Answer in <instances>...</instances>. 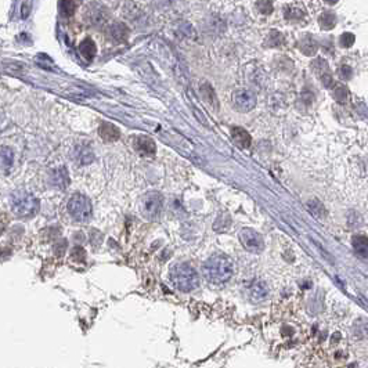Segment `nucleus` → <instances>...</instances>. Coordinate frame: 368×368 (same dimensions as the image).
<instances>
[{"mask_svg": "<svg viewBox=\"0 0 368 368\" xmlns=\"http://www.w3.org/2000/svg\"><path fill=\"white\" fill-rule=\"evenodd\" d=\"M239 241L247 251L254 254H259L265 249V241L262 235L252 228H242L239 231Z\"/></svg>", "mask_w": 368, "mask_h": 368, "instance_id": "nucleus-6", "label": "nucleus"}, {"mask_svg": "<svg viewBox=\"0 0 368 368\" xmlns=\"http://www.w3.org/2000/svg\"><path fill=\"white\" fill-rule=\"evenodd\" d=\"M109 33H111V36L115 39V40H125V39L128 38V28L125 27L124 24H114L111 29H109Z\"/></svg>", "mask_w": 368, "mask_h": 368, "instance_id": "nucleus-20", "label": "nucleus"}, {"mask_svg": "<svg viewBox=\"0 0 368 368\" xmlns=\"http://www.w3.org/2000/svg\"><path fill=\"white\" fill-rule=\"evenodd\" d=\"M163 208V198L159 193H148L143 195L140 201V212L148 220H155L159 217Z\"/></svg>", "mask_w": 368, "mask_h": 368, "instance_id": "nucleus-5", "label": "nucleus"}, {"mask_svg": "<svg viewBox=\"0 0 368 368\" xmlns=\"http://www.w3.org/2000/svg\"><path fill=\"white\" fill-rule=\"evenodd\" d=\"M204 276L215 285H222L230 281L234 274V265L230 258L224 255H213L202 266Z\"/></svg>", "mask_w": 368, "mask_h": 368, "instance_id": "nucleus-1", "label": "nucleus"}, {"mask_svg": "<svg viewBox=\"0 0 368 368\" xmlns=\"http://www.w3.org/2000/svg\"><path fill=\"white\" fill-rule=\"evenodd\" d=\"M332 94L338 103H347L349 98H350V93L347 90V87L342 86V85H336L332 90Z\"/></svg>", "mask_w": 368, "mask_h": 368, "instance_id": "nucleus-21", "label": "nucleus"}, {"mask_svg": "<svg viewBox=\"0 0 368 368\" xmlns=\"http://www.w3.org/2000/svg\"><path fill=\"white\" fill-rule=\"evenodd\" d=\"M308 209L313 216L319 217V219H324L327 216V212H325L324 205L320 202L319 200H312L308 202Z\"/></svg>", "mask_w": 368, "mask_h": 368, "instance_id": "nucleus-17", "label": "nucleus"}, {"mask_svg": "<svg viewBox=\"0 0 368 368\" xmlns=\"http://www.w3.org/2000/svg\"><path fill=\"white\" fill-rule=\"evenodd\" d=\"M11 165H13V151L10 148L5 147L0 150V169L7 170L11 168Z\"/></svg>", "mask_w": 368, "mask_h": 368, "instance_id": "nucleus-19", "label": "nucleus"}, {"mask_svg": "<svg viewBox=\"0 0 368 368\" xmlns=\"http://www.w3.org/2000/svg\"><path fill=\"white\" fill-rule=\"evenodd\" d=\"M267 46H278V44L282 43V35L280 32H276L273 31L270 32V35L267 36Z\"/></svg>", "mask_w": 368, "mask_h": 368, "instance_id": "nucleus-23", "label": "nucleus"}, {"mask_svg": "<svg viewBox=\"0 0 368 368\" xmlns=\"http://www.w3.org/2000/svg\"><path fill=\"white\" fill-rule=\"evenodd\" d=\"M258 7H259L260 11H262V13H265V14H269V13H271V10H273V6H271V3H269V2H262V3H258Z\"/></svg>", "mask_w": 368, "mask_h": 368, "instance_id": "nucleus-28", "label": "nucleus"}, {"mask_svg": "<svg viewBox=\"0 0 368 368\" xmlns=\"http://www.w3.org/2000/svg\"><path fill=\"white\" fill-rule=\"evenodd\" d=\"M169 278L173 287L181 292H191L200 287L198 273L189 263H177L172 266V269L169 271Z\"/></svg>", "mask_w": 368, "mask_h": 368, "instance_id": "nucleus-2", "label": "nucleus"}, {"mask_svg": "<svg viewBox=\"0 0 368 368\" xmlns=\"http://www.w3.org/2000/svg\"><path fill=\"white\" fill-rule=\"evenodd\" d=\"M319 22L320 27L323 28V29H332V28L336 25V17L334 13L325 11V13H323V14L320 16Z\"/></svg>", "mask_w": 368, "mask_h": 368, "instance_id": "nucleus-18", "label": "nucleus"}, {"mask_svg": "<svg viewBox=\"0 0 368 368\" xmlns=\"http://www.w3.org/2000/svg\"><path fill=\"white\" fill-rule=\"evenodd\" d=\"M300 50H302V53L306 55H314L317 53V50H319V44L316 42V39L313 36H304L302 40H300Z\"/></svg>", "mask_w": 368, "mask_h": 368, "instance_id": "nucleus-15", "label": "nucleus"}, {"mask_svg": "<svg viewBox=\"0 0 368 368\" xmlns=\"http://www.w3.org/2000/svg\"><path fill=\"white\" fill-rule=\"evenodd\" d=\"M136 148L143 154V155H154L157 151V146L152 139L146 137V136H141L136 140Z\"/></svg>", "mask_w": 368, "mask_h": 368, "instance_id": "nucleus-12", "label": "nucleus"}, {"mask_svg": "<svg viewBox=\"0 0 368 368\" xmlns=\"http://www.w3.org/2000/svg\"><path fill=\"white\" fill-rule=\"evenodd\" d=\"M98 135H100V137L105 141H116L119 139L120 132L115 125L108 124V122H104V124L100 125V128H98Z\"/></svg>", "mask_w": 368, "mask_h": 368, "instance_id": "nucleus-10", "label": "nucleus"}, {"mask_svg": "<svg viewBox=\"0 0 368 368\" xmlns=\"http://www.w3.org/2000/svg\"><path fill=\"white\" fill-rule=\"evenodd\" d=\"M339 43L343 47H350L354 43V35L353 33H343L341 38H339Z\"/></svg>", "mask_w": 368, "mask_h": 368, "instance_id": "nucleus-26", "label": "nucleus"}, {"mask_svg": "<svg viewBox=\"0 0 368 368\" xmlns=\"http://www.w3.org/2000/svg\"><path fill=\"white\" fill-rule=\"evenodd\" d=\"M339 72H341V76L343 79H350V76L353 75V71L349 65H342Z\"/></svg>", "mask_w": 368, "mask_h": 368, "instance_id": "nucleus-27", "label": "nucleus"}, {"mask_svg": "<svg viewBox=\"0 0 368 368\" xmlns=\"http://www.w3.org/2000/svg\"><path fill=\"white\" fill-rule=\"evenodd\" d=\"M76 9V5L74 2H61L60 11L63 16H72Z\"/></svg>", "mask_w": 368, "mask_h": 368, "instance_id": "nucleus-22", "label": "nucleus"}, {"mask_svg": "<svg viewBox=\"0 0 368 368\" xmlns=\"http://www.w3.org/2000/svg\"><path fill=\"white\" fill-rule=\"evenodd\" d=\"M231 137H233L234 143L241 148H248L252 143L251 135L242 128H233L231 129Z\"/></svg>", "mask_w": 368, "mask_h": 368, "instance_id": "nucleus-11", "label": "nucleus"}, {"mask_svg": "<svg viewBox=\"0 0 368 368\" xmlns=\"http://www.w3.org/2000/svg\"><path fill=\"white\" fill-rule=\"evenodd\" d=\"M314 70L317 72V75H319L320 81L321 83L324 85L325 87H331L334 85V78H332V72H331L330 67H328V63L324 60H319L316 61L313 64Z\"/></svg>", "mask_w": 368, "mask_h": 368, "instance_id": "nucleus-9", "label": "nucleus"}, {"mask_svg": "<svg viewBox=\"0 0 368 368\" xmlns=\"http://www.w3.org/2000/svg\"><path fill=\"white\" fill-rule=\"evenodd\" d=\"M68 212L76 222L86 223L90 220L93 213V206L90 200L82 194H74L68 202Z\"/></svg>", "mask_w": 368, "mask_h": 368, "instance_id": "nucleus-4", "label": "nucleus"}, {"mask_svg": "<svg viewBox=\"0 0 368 368\" xmlns=\"http://www.w3.org/2000/svg\"><path fill=\"white\" fill-rule=\"evenodd\" d=\"M353 248H354L356 254H357L360 258L367 259L368 239L365 235H354V237H353Z\"/></svg>", "mask_w": 368, "mask_h": 368, "instance_id": "nucleus-14", "label": "nucleus"}, {"mask_svg": "<svg viewBox=\"0 0 368 368\" xmlns=\"http://www.w3.org/2000/svg\"><path fill=\"white\" fill-rule=\"evenodd\" d=\"M10 208L14 215L28 217L39 211V201L27 191H14L10 197Z\"/></svg>", "mask_w": 368, "mask_h": 368, "instance_id": "nucleus-3", "label": "nucleus"}, {"mask_svg": "<svg viewBox=\"0 0 368 368\" xmlns=\"http://www.w3.org/2000/svg\"><path fill=\"white\" fill-rule=\"evenodd\" d=\"M205 87L206 89H204L202 87V94H204V97L209 101V103H212V105H215L216 103V94L213 93V90H212V87L208 85V83H205Z\"/></svg>", "mask_w": 368, "mask_h": 368, "instance_id": "nucleus-24", "label": "nucleus"}, {"mask_svg": "<svg viewBox=\"0 0 368 368\" xmlns=\"http://www.w3.org/2000/svg\"><path fill=\"white\" fill-rule=\"evenodd\" d=\"M83 158H86L85 161L86 163L92 162L93 161V154L90 150H87V148H79V152H78V159H79V162L83 165Z\"/></svg>", "mask_w": 368, "mask_h": 368, "instance_id": "nucleus-25", "label": "nucleus"}, {"mask_svg": "<svg viewBox=\"0 0 368 368\" xmlns=\"http://www.w3.org/2000/svg\"><path fill=\"white\" fill-rule=\"evenodd\" d=\"M51 183L54 187L60 190H65L67 186L70 183V179H68V172L65 168H58L57 170H54V173L51 176Z\"/></svg>", "mask_w": 368, "mask_h": 368, "instance_id": "nucleus-13", "label": "nucleus"}, {"mask_svg": "<svg viewBox=\"0 0 368 368\" xmlns=\"http://www.w3.org/2000/svg\"><path fill=\"white\" fill-rule=\"evenodd\" d=\"M233 104L241 112H248L256 105V96L254 92L247 89H239L233 93Z\"/></svg>", "mask_w": 368, "mask_h": 368, "instance_id": "nucleus-7", "label": "nucleus"}, {"mask_svg": "<svg viewBox=\"0 0 368 368\" xmlns=\"http://www.w3.org/2000/svg\"><path fill=\"white\" fill-rule=\"evenodd\" d=\"M79 51L81 54L86 58V60H92L93 57L96 55V44L93 42L92 39H85L81 44H79Z\"/></svg>", "mask_w": 368, "mask_h": 368, "instance_id": "nucleus-16", "label": "nucleus"}, {"mask_svg": "<svg viewBox=\"0 0 368 368\" xmlns=\"http://www.w3.org/2000/svg\"><path fill=\"white\" fill-rule=\"evenodd\" d=\"M269 287L265 281L262 280H255L249 284L248 287V296L254 303H260L269 296Z\"/></svg>", "mask_w": 368, "mask_h": 368, "instance_id": "nucleus-8", "label": "nucleus"}]
</instances>
